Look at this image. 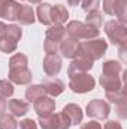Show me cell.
<instances>
[{
  "mask_svg": "<svg viewBox=\"0 0 127 129\" xmlns=\"http://www.w3.org/2000/svg\"><path fill=\"white\" fill-rule=\"evenodd\" d=\"M42 66L48 77H55L61 71V57L58 54H46Z\"/></svg>",
  "mask_w": 127,
  "mask_h": 129,
  "instance_id": "cell-13",
  "label": "cell"
},
{
  "mask_svg": "<svg viewBox=\"0 0 127 129\" xmlns=\"http://www.w3.org/2000/svg\"><path fill=\"white\" fill-rule=\"evenodd\" d=\"M96 81L94 78L88 74V72H84V74H78V75H73L70 78V83H69V89L73 92V93H88L94 89Z\"/></svg>",
  "mask_w": 127,
  "mask_h": 129,
  "instance_id": "cell-6",
  "label": "cell"
},
{
  "mask_svg": "<svg viewBox=\"0 0 127 129\" xmlns=\"http://www.w3.org/2000/svg\"><path fill=\"white\" fill-rule=\"evenodd\" d=\"M39 126L42 129H69L72 125L63 113H51L49 116L39 117Z\"/></svg>",
  "mask_w": 127,
  "mask_h": 129,
  "instance_id": "cell-7",
  "label": "cell"
},
{
  "mask_svg": "<svg viewBox=\"0 0 127 129\" xmlns=\"http://www.w3.org/2000/svg\"><path fill=\"white\" fill-rule=\"evenodd\" d=\"M14 92H15L14 84L9 80H0V96L8 99L14 95Z\"/></svg>",
  "mask_w": 127,
  "mask_h": 129,
  "instance_id": "cell-27",
  "label": "cell"
},
{
  "mask_svg": "<svg viewBox=\"0 0 127 129\" xmlns=\"http://www.w3.org/2000/svg\"><path fill=\"white\" fill-rule=\"evenodd\" d=\"M102 129H123V126H121V123H120V122L109 120V122H106V123H105V126H103Z\"/></svg>",
  "mask_w": 127,
  "mask_h": 129,
  "instance_id": "cell-33",
  "label": "cell"
},
{
  "mask_svg": "<svg viewBox=\"0 0 127 129\" xmlns=\"http://www.w3.org/2000/svg\"><path fill=\"white\" fill-rule=\"evenodd\" d=\"M117 21L126 24L127 23V0H115L114 5V14H112Z\"/></svg>",
  "mask_w": 127,
  "mask_h": 129,
  "instance_id": "cell-21",
  "label": "cell"
},
{
  "mask_svg": "<svg viewBox=\"0 0 127 129\" xmlns=\"http://www.w3.org/2000/svg\"><path fill=\"white\" fill-rule=\"evenodd\" d=\"M33 110H34V113L39 117L49 116L55 110V101L51 96H42V98H39L37 101L33 102Z\"/></svg>",
  "mask_w": 127,
  "mask_h": 129,
  "instance_id": "cell-12",
  "label": "cell"
},
{
  "mask_svg": "<svg viewBox=\"0 0 127 129\" xmlns=\"http://www.w3.org/2000/svg\"><path fill=\"white\" fill-rule=\"evenodd\" d=\"M0 129H18V122L12 114L0 116Z\"/></svg>",
  "mask_w": 127,
  "mask_h": 129,
  "instance_id": "cell-25",
  "label": "cell"
},
{
  "mask_svg": "<svg viewBox=\"0 0 127 129\" xmlns=\"http://www.w3.org/2000/svg\"><path fill=\"white\" fill-rule=\"evenodd\" d=\"M85 24L94 27V29H100L102 24H103V18H102V14L99 11H93V12H87V17H85Z\"/></svg>",
  "mask_w": 127,
  "mask_h": 129,
  "instance_id": "cell-24",
  "label": "cell"
},
{
  "mask_svg": "<svg viewBox=\"0 0 127 129\" xmlns=\"http://www.w3.org/2000/svg\"><path fill=\"white\" fill-rule=\"evenodd\" d=\"M123 64L117 60H106L102 64V74L109 77H121L123 74Z\"/></svg>",
  "mask_w": 127,
  "mask_h": 129,
  "instance_id": "cell-19",
  "label": "cell"
},
{
  "mask_svg": "<svg viewBox=\"0 0 127 129\" xmlns=\"http://www.w3.org/2000/svg\"><path fill=\"white\" fill-rule=\"evenodd\" d=\"M64 29H66V33L69 36H72L78 41H81V39H85V41L87 39H94V38H99V33H100L99 29H94V27H91L85 23H81L78 20L70 21L67 24V27H64Z\"/></svg>",
  "mask_w": 127,
  "mask_h": 129,
  "instance_id": "cell-4",
  "label": "cell"
},
{
  "mask_svg": "<svg viewBox=\"0 0 127 129\" xmlns=\"http://www.w3.org/2000/svg\"><path fill=\"white\" fill-rule=\"evenodd\" d=\"M114 5H115V0H103V12L108 14V15H112L114 14Z\"/></svg>",
  "mask_w": 127,
  "mask_h": 129,
  "instance_id": "cell-32",
  "label": "cell"
},
{
  "mask_svg": "<svg viewBox=\"0 0 127 129\" xmlns=\"http://www.w3.org/2000/svg\"><path fill=\"white\" fill-rule=\"evenodd\" d=\"M61 113L69 119L70 125H79L82 122V117H84V113H82L81 107L76 105V104H67Z\"/></svg>",
  "mask_w": 127,
  "mask_h": 129,
  "instance_id": "cell-16",
  "label": "cell"
},
{
  "mask_svg": "<svg viewBox=\"0 0 127 129\" xmlns=\"http://www.w3.org/2000/svg\"><path fill=\"white\" fill-rule=\"evenodd\" d=\"M32 71L26 68H9V75L8 80L12 84H20V86H27L32 83Z\"/></svg>",
  "mask_w": 127,
  "mask_h": 129,
  "instance_id": "cell-11",
  "label": "cell"
},
{
  "mask_svg": "<svg viewBox=\"0 0 127 129\" xmlns=\"http://www.w3.org/2000/svg\"><path fill=\"white\" fill-rule=\"evenodd\" d=\"M5 32H6V24L3 21H0V39L5 36Z\"/></svg>",
  "mask_w": 127,
  "mask_h": 129,
  "instance_id": "cell-36",
  "label": "cell"
},
{
  "mask_svg": "<svg viewBox=\"0 0 127 129\" xmlns=\"http://www.w3.org/2000/svg\"><path fill=\"white\" fill-rule=\"evenodd\" d=\"M85 114L91 119H96V120H105L111 114V107L103 99H93L91 102L87 104Z\"/></svg>",
  "mask_w": 127,
  "mask_h": 129,
  "instance_id": "cell-8",
  "label": "cell"
},
{
  "mask_svg": "<svg viewBox=\"0 0 127 129\" xmlns=\"http://www.w3.org/2000/svg\"><path fill=\"white\" fill-rule=\"evenodd\" d=\"M29 64V59L23 53H15L9 59V68H26Z\"/></svg>",
  "mask_w": 127,
  "mask_h": 129,
  "instance_id": "cell-26",
  "label": "cell"
},
{
  "mask_svg": "<svg viewBox=\"0 0 127 129\" xmlns=\"http://www.w3.org/2000/svg\"><path fill=\"white\" fill-rule=\"evenodd\" d=\"M81 3V0H67V5H70V6H78Z\"/></svg>",
  "mask_w": 127,
  "mask_h": 129,
  "instance_id": "cell-37",
  "label": "cell"
},
{
  "mask_svg": "<svg viewBox=\"0 0 127 129\" xmlns=\"http://www.w3.org/2000/svg\"><path fill=\"white\" fill-rule=\"evenodd\" d=\"M105 33L108 36V39L118 47H126L127 45V26L117 21V20H111L105 24Z\"/></svg>",
  "mask_w": 127,
  "mask_h": 129,
  "instance_id": "cell-5",
  "label": "cell"
},
{
  "mask_svg": "<svg viewBox=\"0 0 127 129\" xmlns=\"http://www.w3.org/2000/svg\"><path fill=\"white\" fill-rule=\"evenodd\" d=\"M79 44L81 42L78 39H75V38H72L66 33V36L63 38V41L60 44L58 53H61V56L66 57V59H75V57L79 56Z\"/></svg>",
  "mask_w": 127,
  "mask_h": 129,
  "instance_id": "cell-10",
  "label": "cell"
},
{
  "mask_svg": "<svg viewBox=\"0 0 127 129\" xmlns=\"http://www.w3.org/2000/svg\"><path fill=\"white\" fill-rule=\"evenodd\" d=\"M42 96H45V90H43L42 84H32L26 90V101H29V102H34Z\"/></svg>",
  "mask_w": 127,
  "mask_h": 129,
  "instance_id": "cell-23",
  "label": "cell"
},
{
  "mask_svg": "<svg viewBox=\"0 0 127 129\" xmlns=\"http://www.w3.org/2000/svg\"><path fill=\"white\" fill-rule=\"evenodd\" d=\"M106 50H108V44H106V41H103L100 38L87 39V41H84V42L79 44V54L87 56L93 62L102 59L103 54L106 53Z\"/></svg>",
  "mask_w": 127,
  "mask_h": 129,
  "instance_id": "cell-1",
  "label": "cell"
},
{
  "mask_svg": "<svg viewBox=\"0 0 127 129\" xmlns=\"http://www.w3.org/2000/svg\"><path fill=\"white\" fill-rule=\"evenodd\" d=\"M6 108H8V104H6V99L0 96V116L6 113Z\"/></svg>",
  "mask_w": 127,
  "mask_h": 129,
  "instance_id": "cell-35",
  "label": "cell"
},
{
  "mask_svg": "<svg viewBox=\"0 0 127 129\" xmlns=\"http://www.w3.org/2000/svg\"><path fill=\"white\" fill-rule=\"evenodd\" d=\"M32 5H37V3H42V0H29Z\"/></svg>",
  "mask_w": 127,
  "mask_h": 129,
  "instance_id": "cell-39",
  "label": "cell"
},
{
  "mask_svg": "<svg viewBox=\"0 0 127 129\" xmlns=\"http://www.w3.org/2000/svg\"><path fill=\"white\" fill-rule=\"evenodd\" d=\"M79 5L85 12H93V11H99L100 0H81Z\"/></svg>",
  "mask_w": 127,
  "mask_h": 129,
  "instance_id": "cell-29",
  "label": "cell"
},
{
  "mask_svg": "<svg viewBox=\"0 0 127 129\" xmlns=\"http://www.w3.org/2000/svg\"><path fill=\"white\" fill-rule=\"evenodd\" d=\"M34 20H36V15H34V11H33L32 6H29V5H18V12H17L15 21H18L23 26H29V24L34 23Z\"/></svg>",
  "mask_w": 127,
  "mask_h": 129,
  "instance_id": "cell-15",
  "label": "cell"
},
{
  "mask_svg": "<svg viewBox=\"0 0 127 129\" xmlns=\"http://www.w3.org/2000/svg\"><path fill=\"white\" fill-rule=\"evenodd\" d=\"M18 125H20L21 129H37V123L34 120H32V119H24Z\"/></svg>",
  "mask_w": 127,
  "mask_h": 129,
  "instance_id": "cell-31",
  "label": "cell"
},
{
  "mask_svg": "<svg viewBox=\"0 0 127 129\" xmlns=\"http://www.w3.org/2000/svg\"><path fill=\"white\" fill-rule=\"evenodd\" d=\"M105 93H106V99L111 101V102H114V104H118L121 101H127L124 87L120 89V90H117V92H105Z\"/></svg>",
  "mask_w": 127,
  "mask_h": 129,
  "instance_id": "cell-28",
  "label": "cell"
},
{
  "mask_svg": "<svg viewBox=\"0 0 127 129\" xmlns=\"http://www.w3.org/2000/svg\"><path fill=\"white\" fill-rule=\"evenodd\" d=\"M5 3H6V0H0V18H2V15H3V8H5Z\"/></svg>",
  "mask_w": 127,
  "mask_h": 129,
  "instance_id": "cell-38",
  "label": "cell"
},
{
  "mask_svg": "<svg viewBox=\"0 0 127 129\" xmlns=\"http://www.w3.org/2000/svg\"><path fill=\"white\" fill-rule=\"evenodd\" d=\"M23 36V30L20 26L17 24H6V32L5 36L0 39V51L5 53V54H11V53H15L17 51V47H18V41L21 39Z\"/></svg>",
  "mask_w": 127,
  "mask_h": 129,
  "instance_id": "cell-2",
  "label": "cell"
},
{
  "mask_svg": "<svg viewBox=\"0 0 127 129\" xmlns=\"http://www.w3.org/2000/svg\"><path fill=\"white\" fill-rule=\"evenodd\" d=\"M93 60L88 59L87 56H82L79 54L78 57L72 59V62L67 68V75L72 78L73 75H78V74H84V72H88L91 68H93Z\"/></svg>",
  "mask_w": 127,
  "mask_h": 129,
  "instance_id": "cell-9",
  "label": "cell"
},
{
  "mask_svg": "<svg viewBox=\"0 0 127 129\" xmlns=\"http://www.w3.org/2000/svg\"><path fill=\"white\" fill-rule=\"evenodd\" d=\"M42 87H43V90H45L46 95H49V96L52 98V96L61 95L64 92V89H66V84H64L61 80H58L55 77H51V78H45L43 80Z\"/></svg>",
  "mask_w": 127,
  "mask_h": 129,
  "instance_id": "cell-14",
  "label": "cell"
},
{
  "mask_svg": "<svg viewBox=\"0 0 127 129\" xmlns=\"http://www.w3.org/2000/svg\"><path fill=\"white\" fill-rule=\"evenodd\" d=\"M69 18L67 8L64 5L51 6V26H63Z\"/></svg>",
  "mask_w": 127,
  "mask_h": 129,
  "instance_id": "cell-17",
  "label": "cell"
},
{
  "mask_svg": "<svg viewBox=\"0 0 127 129\" xmlns=\"http://www.w3.org/2000/svg\"><path fill=\"white\" fill-rule=\"evenodd\" d=\"M8 110L11 111L12 116L15 117H23L29 113L30 110V105L27 101H23V99H11L8 102Z\"/></svg>",
  "mask_w": 127,
  "mask_h": 129,
  "instance_id": "cell-18",
  "label": "cell"
},
{
  "mask_svg": "<svg viewBox=\"0 0 127 129\" xmlns=\"http://www.w3.org/2000/svg\"><path fill=\"white\" fill-rule=\"evenodd\" d=\"M115 113L120 119H127V101H121L115 104Z\"/></svg>",
  "mask_w": 127,
  "mask_h": 129,
  "instance_id": "cell-30",
  "label": "cell"
},
{
  "mask_svg": "<svg viewBox=\"0 0 127 129\" xmlns=\"http://www.w3.org/2000/svg\"><path fill=\"white\" fill-rule=\"evenodd\" d=\"M18 2L15 0H6L5 3V8H3V15L2 18L8 20V21H15V17H17V12H18Z\"/></svg>",
  "mask_w": 127,
  "mask_h": 129,
  "instance_id": "cell-22",
  "label": "cell"
},
{
  "mask_svg": "<svg viewBox=\"0 0 127 129\" xmlns=\"http://www.w3.org/2000/svg\"><path fill=\"white\" fill-rule=\"evenodd\" d=\"M64 36H66L64 26H51L45 32V42H43L45 53L46 54H57Z\"/></svg>",
  "mask_w": 127,
  "mask_h": 129,
  "instance_id": "cell-3",
  "label": "cell"
},
{
  "mask_svg": "<svg viewBox=\"0 0 127 129\" xmlns=\"http://www.w3.org/2000/svg\"><path fill=\"white\" fill-rule=\"evenodd\" d=\"M81 129H102V125L99 123V122H94V120H91V122H87V123H84Z\"/></svg>",
  "mask_w": 127,
  "mask_h": 129,
  "instance_id": "cell-34",
  "label": "cell"
},
{
  "mask_svg": "<svg viewBox=\"0 0 127 129\" xmlns=\"http://www.w3.org/2000/svg\"><path fill=\"white\" fill-rule=\"evenodd\" d=\"M37 21L43 26H51V5L49 3H40L36 9Z\"/></svg>",
  "mask_w": 127,
  "mask_h": 129,
  "instance_id": "cell-20",
  "label": "cell"
}]
</instances>
